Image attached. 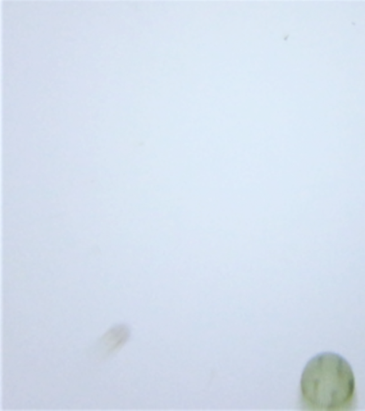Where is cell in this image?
Masks as SVG:
<instances>
[{"label":"cell","mask_w":365,"mask_h":411,"mask_svg":"<svg viewBox=\"0 0 365 411\" xmlns=\"http://www.w3.org/2000/svg\"><path fill=\"white\" fill-rule=\"evenodd\" d=\"M300 395L302 405L309 410H351L356 399V385L350 364L336 353L317 355L304 368Z\"/></svg>","instance_id":"obj_1"},{"label":"cell","mask_w":365,"mask_h":411,"mask_svg":"<svg viewBox=\"0 0 365 411\" xmlns=\"http://www.w3.org/2000/svg\"><path fill=\"white\" fill-rule=\"evenodd\" d=\"M128 337L125 326H117L108 331L100 340L97 351L101 357H107L119 349Z\"/></svg>","instance_id":"obj_2"}]
</instances>
